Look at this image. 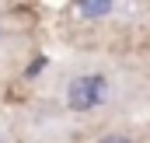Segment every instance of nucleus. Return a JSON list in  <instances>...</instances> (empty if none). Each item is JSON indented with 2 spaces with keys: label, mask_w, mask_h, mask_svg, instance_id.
<instances>
[{
  "label": "nucleus",
  "mask_w": 150,
  "mask_h": 143,
  "mask_svg": "<svg viewBox=\"0 0 150 143\" xmlns=\"http://www.w3.org/2000/svg\"><path fill=\"white\" fill-rule=\"evenodd\" d=\"M105 98H108V84H105V77H98V73L77 77L74 84H70V91H67V101H70V108H77V112H91V108L101 105Z\"/></svg>",
  "instance_id": "nucleus-1"
},
{
  "label": "nucleus",
  "mask_w": 150,
  "mask_h": 143,
  "mask_svg": "<svg viewBox=\"0 0 150 143\" xmlns=\"http://www.w3.org/2000/svg\"><path fill=\"white\" fill-rule=\"evenodd\" d=\"M101 143H133V140H129V136H105Z\"/></svg>",
  "instance_id": "nucleus-3"
},
{
  "label": "nucleus",
  "mask_w": 150,
  "mask_h": 143,
  "mask_svg": "<svg viewBox=\"0 0 150 143\" xmlns=\"http://www.w3.org/2000/svg\"><path fill=\"white\" fill-rule=\"evenodd\" d=\"M77 11L84 18H105L112 11V0H77Z\"/></svg>",
  "instance_id": "nucleus-2"
}]
</instances>
